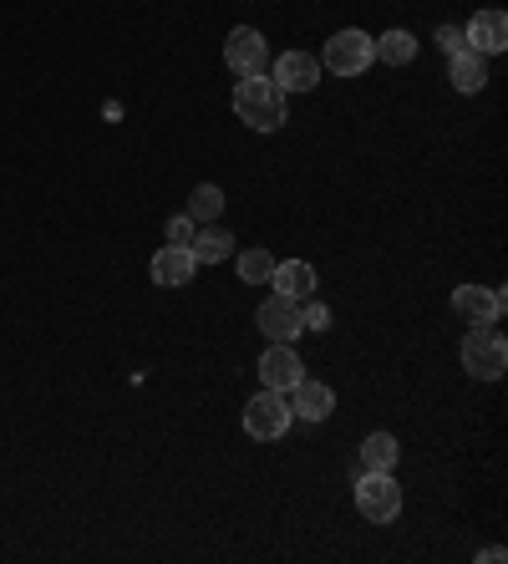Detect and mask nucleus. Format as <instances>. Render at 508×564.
<instances>
[{"instance_id": "obj_11", "label": "nucleus", "mask_w": 508, "mask_h": 564, "mask_svg": "<svg viewBox=\"0 0 508 564\" xmlns=\"http://www.w3.org/2000/svg\"><path fill=\"white\" fill-rule=\"evenodd\" d=\"M305 377V367H300V356L290 341H270V351L260 356V381L270 387V392H290L295 381Z\"/></svg>"}, {"instance_id": "obj_18", "label": "nucleus", "mask_w": 508, "mask_h": 564, "mask_svg": "<svg viewBox=\"0 0 508 564\" xmlns=\"http://www.w3.org/2000/svg\"><path fill=\"white\" fill-rule=\"evenodd\" d=\"M397 453H402V447H397L391 433H371L361 443V468L366 473H397Z\"/></svg>"}, {"instance_id": "obj_12", "label": "nucleus", "mask_w": 508, "mask_h": 564, "mask_svg": "<svg viewBox=\"0 0 508 564\" xmlns=\"http://www.w3.org/2000/svg\"><path fill=\"white\" fill-rule=\"evenodd\" d=\"M285 397H290V412H295V417H305V422H326L331 412H336V392H331L326 381L300 377Z\"/></svg>"}, {"instance_id": "obj_10", "label": "nucleus", "mask_w": 508, "mask_h": 564, "mask_svg": "<svg viewBox=\"0 0 508 564\" xmlns=\"http://www.w3.org/2000/svg\"><path fill=\"white\" fill-rule=\"evenodd\" d=\"M463 46L478 52V56H498L508 46V15L504 11H478L468 26H463Z\"/></svg>"}, {"instance_id": "obj_3", "label": "nucleus", "mask_w": 508, "mask_h": 564, "mask_svg": "<svg viewBox=\"0 0 508 564\" xmlns=\"http://www.w3.org/2000/svg\"><path fill=\"white\" fill-rule=\"evenodd\" d=\"M290 422H295V412H290V397L285 392H270V387H264L260 397H249V402H245V433L260 437V443L285 437Z\"/></svg>"}, {"instance_id": "obj_9", "label": "nucleus", "mask_w": 508, "mask_h": 564, "mask_svg": "<svg viewBox=\"0 0 508 564\" xmlns=\"http://www.w3.org/2000/svg\"><path fill=\"white\" fill-rule=\"evenodd\" d=\"M194 270H198V260H194V250H188V245H163V250L153 254V264H148L153 285H163V290L194 285Z\"/></svg>"}, {"instance_id": "obj_15", "label": "nucleus", "mask_w": 508, "mask_h": 564, "mask_svg": "<svg viewBox=\"0 0 508 564\" xmlns=\"http://www.w3.org/2000/svg\"><path fill=\"white\" fill-rule=\"evenodd\" d=\"M447 77H453V87L457 93H483L488 87V56H478V52H453V62H447Z\"/></svg>"}, {"instance_id": "obj_14", "label": "nucleus", "mask_w": 508, "mask_h": 564, "mask_svg": "<svg viewBox=\"0 0 508 564\" xmlns=\"http://www.w3.org/2000/svg\"><path fill=\"white\" fill-rule=\"evenodd\" d=\"M270 285H274V295L305 301V295H315V264H305V260L274 264V270H270Z\"/></svg>"}, {"instance_id": "obj_6", "label": "nucleus", "mask_w": 508, "mask_h": 564, "mask_svg": "<svg viewBox=\"0 0 508 564\" xmlns=\"http://www.w3.org/2000/svg\"><path fill=\"white\" fill-rule=\"evenodd\" d=\"M224 62H229L235 77H260L264 62H270V41H264L255 26H235L229 41H224Z\"/></svg>"}, {"instance_id": "obj_22", "label": "nucleus", "mask_w": 508, "mask_h": 564, "mask_svg": "<svg viewBox=\"0 0 508 564\" xmlns=\"http://www.w3.org/2000/svg\"><path fill=\"white\" fill-rule=\"evenodd\" d=\"M194 239V219L188 214H173L169 219V245H188Z\"/></svg>"}, {"instance_id": "obj_13", "label": "nucleus", "mask_w": 508, "mask_h": 564, "mask_svg": "<svg viewBox=\"0 0 508 564\" xmlns=\"http://www.w3.org/2000/svg\"><path fill=\"white\" fill-rule=\"evenodd\" d=\"M274 82L285 87V93H315V82H321V62L311 52H285L274 62Z\"/></svg>"}, {"instance_id": "obj_5", "label": "nucleus", "mask_w": 508, "mask_h": 564, "mask_svg": "<svg viewBox=\"0 0 508 564\" xmlns=\"http://www.w3.org/2000/svg\"><path fill=\"white\" fill-rule=\"evenodd\" d=\"M371 62H377V56H371V36H366L361 26H352V31H336V36L326 41L321 72H336V77H361Z\"/></svg>"}, {"instance_id": "obj_19", "label": "nucleus", "mask_w": 508, "mask_h": 564, "mask_svg": "<svg viewBox=\"0 0 508 564\" xmlns=\"http://www.w3.org/2000/svg\"><path fill=\"white\" fill-rule=\"evenodd\" d=\"M224 214V188L219 184H198L194 194H188V219L194 224H214Z\"/></svg>"}, {"instance_id": "obj_21", "label": "nucleus", "mask_w": 508, "mask_h": 564, "mask_svg": "<svg viewBox=\"0 0 508 564\" xmlns=\"http://www.w3.org/2000/svg\"><path fill=\"white\" fill-rule=\"evenodd\" d=\"M300 326H305V330H326L331 326V311L321 301H311L305 311H300Z\"/></svg>"}, {"instance_id": "obj_7", "label": "nucleus", "mask_w": 508, "mask_h": 564, "mask_svg": "<svg viewBox=\"0 0 508 564\" xmlns=\"http://www.w3.org/2000/svg\"><path fill=\"white\" fill-rule=\"evenodd\" d=\"M453 311L468 321V326H498L504 315V290L494 285H457L453 290Z\"/></svg>"}, {"instance_id": "obj_2", "label": "nucleus", "mask_w": 508, "mask_h": 564, "mask_svg": "<svg viewBox=\"0 0 508 564\" xmlns=\"http://www.w3.org/2000/svg\"><path fill=\"white\" fill-rule=\"evenodd\" d=\"M508 367V346H504V330L498 326H473L468 341H463V371L478 381H494L504 377Z\"/></svg>"}, {"instance_id": "obj_1", "label": "nucleus", "mask_w": 508, "mask_h": 564, "mask_svg": "<svg viewBox=\"0 0 508 564\" xmlns=\"http://www.w3.org/2000/svg\"><path fill=\"white\" fill-rule=\"evenodd\" d=\"M285 87L274 77H239V87H235V112H239V122H249L255 132H274V128H285V118H290V107H285Z\"/></svg>"}, {"instance_id": "obj_4", "label": "nucleus", "mask_w": 508, "mask_h": 564, "mask_svg": "<svg viewBox=\"0 0 508 564\" xmlns=\"http://www.w3.org/2000/svg\"><path fill=\"white\" fill-rule=\"evenodd\" d=\"M356 509H361V519H371V524H391V519L402 513V488H397V478H391V473H361V478H356Z\"/></svg>"}, {"instance_id": "obj_20", "label": "nucleus", "mask_w": 508, "mask_h": 564, "mask_svg": "<svg viewBox=\"0 0 508 564\" xmlns=\"http://www.w3.org/2000/svg\"><path fill=\"white\" fill-rule=\"evenodd\" d=\"M270 270H274V254L270 250H245V254H239V280H245V285H264V280H270Z\"/></svg>"}, {"instance_id": "obj_17", "label": "nucleus", "mask_w": 508, "mask_h": 564, "mask_svg": "<svg viewBox=\"0 0 508 564\" xmlns=\"http://www.w3.org/2000/svg\"><path fill=\"white\" fill-rule=\"evenodd\" d=\"M371 56L387 66H407L418 56V36L412 31H387V36H371Z\"/></svg>"}, {"instance_id": "obj_23", "label": "nucleus", "mask_w": 508, "mask_h": 564, "mask_svg": "<svg viewBox=\"0 0 508 564\" xmlns=\"http://www.w3.org/2000/svg\"><path fill=\"white\" fill-rule=\"evenodd\" d=\"M437 46H443L447 56L463 52V31H457V26H437Z\"/></svg>"}, {"instance_id": "obj_8", "label": "nucleus", "mask_w": 508, "mask_h": 564, "mask_svg": "<svg viewBox=\"0 0 508 564\" xmlns=\"http://www.w3.org/2000/svg\"><path fill=\"white\" fill-rule=\"evenodd\" d=\"M255 326H260L264 341H295L300 330V301H290V295H270V301L255 311Z\"/></svg>"}, {"instance_id": "obj_16", "label": "nucleus", "mask_w": 508, "mask_h": 564, "mask_svg": "<svg viewBox=\"0 0 508 564\" xmlns=\"http://www.w3.org/2000/svg\"><path fill=\"white\" fill-rule=\"evenodd\" d=\"M188 250H194L198 264H224L229 254H235V235H229V229H219V224H209V229H194Z\"/></svg>"}]
</instances>
